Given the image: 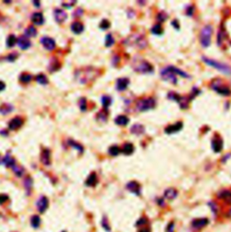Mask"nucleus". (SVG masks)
I'll return each mask as SVG.
<instances>
[{
    "label": "nucleus",
    "instance_id": "nucleus-32",
    "mask_svg": "<svg viewBox=\"0 0 231 232\" xmlns=\"http://www.w3.org/2000/svg\"><path fill=\"white\" fill-rule=\"evenodd\" d=\"M171 67V69L173 70V71L176 74V75H180V76H182V78H185V79H190V76L186 73V72H184L183 71H182V70H180V69H178L176 67L174 66H170Z\"/></svg>",
    "mask_w": 231,
    "mask_h": 232
},
{
    "label": "nucleus",
    "instance_id": "nucleus-2",
    "mask_svg": "<svg viewBox=\"0 0 231 232\" xmlns=\"http://www.w3.org/2000/svg\"><path fill=\"white\" fill-rule=\"evenodd\" d=\"M133 69L135 71L142 74L152 73L154 72V67L151 63L144 60H135L132 64Z\"/></svg>",
    "mask_w": 231,
    "mask_h": 232
},
{
    "label": "nucleus",
    "instance_id": "nucleus-8",
    "mask_svg": "<svg viewBox=\"0 0 231 232\" xmlns=\"http://www.w3.org/2000/svg\"><path fill=\"white\" fill-rule=\"evenodd\" d=\"M211 88L222 96H229L231 94V90L228 87L222 86L220 83H216L214 81L211 83Z\"/></svg>",
    "mask_w": 231,
    "mask_h": 232
},
{
    "label": "nucleus",
    "instance_id": "nucleus-53",
    "mask_svg": "<svg viewBox=\"0 0 231 232\" xmlns=\"http://www.w3.org/2000/svg\"><path fill=\"white\" fill-rule=\"evenodd\" d=\"M5 88H6V84H5V82H3V81L0 80V91L4 90Z\"/></svg>",
    "mask_w": 231,
    "mask_h": 232
},
{
    "label": "nucleus",
    "instance_id": "nucleus-33",
    "mask_svg": "<svg viewBox=\"0 0 231 232\" xmlns=\"http://www.w3.org/2000/svg\"><path fill=\"white\" fill-rule=\"evenodd\" d=\"M25 35L26 36H29V37H35L37 35V31L36 29L34 28V26L33 25H30L29 27H27L25 29Z\"/></svg>",
    "mask_w": 231,
    "mask_h": 232
},
{
    "label": "nucleus",
    "instance_id": "nucleus-13",
    "mask_svg": "<svg viewBox=\"0 0 231 232\" xmlns=\"http://www.w3.org/2000/svg\"><path fill=\"white\" fill-rule=\"evenodd\" d=\"M17 45L22 50H27L31 46V41L26 35H22L19 38H17Z\"/></svg>",
    "mask_w": 231,
    "mask_h": 232
},
{
    "label": "nucleus",
    "instance_id": "nucleus-5",
    "mask_svg": "<svg viewBox=\"0 0 231 232\" xmlns=\"http://www.w3.org/2000/svg\"><path fill=\"white\" fill-rule=\"evenodd\" d=\"M156 106V102L153 98H146L139 100L136 102V109L140 112L154 110Z\"/></svg>",
    "mask_w": 231,
    "mask_h": 232
},
{
    "label": "nucleus",
    "instance_id": "nucleus-9",
    "mask_svg": "<svg viewBox=\"0 0 231 232\" xmlns=\"http://www.w3.org/2000/svg\"><path fill=\"white\" fill-rule=\"evenodd\" d=\"M211 147L215 153H220L223 149V140L219 135H215L211 141Z\"/></svg>",
    "mask_w": 231,
    "mask_h": 232
},
{
    "label": "nucleus",
    "instance_id": "nucleus-12",
    "mask_svg": "<svg viewBox=\"0 0 231 232\" xmlns=\"http://www.w3.org/2000/svg\"><path fill=\"white\" fill-rule=\"evenodd\" d=\"M130 83V80L128 78H119L118 80H117V83H116V88L118 90V91H124L126 90L128 85Z\"/></svg>",
    "mask_w": 231,
    "mask_h": 232
},
{
    "label": "nucleus",
    "instance_id": "nucleus-34",
    "mask_svg": "<svg viewBox=\"0 0 231 232\" xmlns=\"http://www.w3.org/2000/svg\"><path fill=\"white\" fill-rule=\"evenodd\" d=\"M41 218L38 215H33V217L31 218V225L33 228H38L41 225Z\"/></svg>",
    "mask_w": 231,
    "mask_h": 232
},
{
    "label": "nucleus",
    "instance_id": "nucleus-41",
    "mask_svg": "<svg viewBox=\"0 0 231 232\" xmlns=\"http://www.w3.org/2000/svg\"><path fill=\"white\" fill-rule=\"evenodd\" d=\"M79 106L81 111H86L87 110V100L85 98H80L79 100Z\"/></svg>",
    "mask_w": 231,
    "mask_h": 232
},
{
    "label": "nucleus",
    "instance_id": "nucleus-17",
    "mask_svg": "<svg viewBox=\"0 0 231 232\" xmlns=\"http://www.w3.org/2000/svg\"><path fill=\"white\" fill-rule=\"evenodd\" d=\"M41 43L44 45V47L48 51H53L56 46L55 41L50 37H44L41 39Z\"/></svg>",
    "mask_w": 231,
    "mask_h": 232
},
{
    "label": "nucleus",
    "instance_id": "nucleus-22",
    "mask_svg": "<svg viewBox=\"0 0 231 232\" xmlns=\"http://www.w3.org/2000/svg\"><path fill=\"white\" fill-rule=\"evenodd\" d=\"M165 198L166 200H173L176 198L178 196V191H177L175 189L173 188H169L167 190H165Z\"/></svg>",
    "mask_w": 231,
    "mask_h": 232
},
{
    "label": "nucleus",
    "instance_id": "nucleus-45",
    "mask_svg": "<svg viewBox=\"0 0 231 232\" xmlns=\"http://www.w3.org/2000/svg\"><path fill=\"white\" fill-rule=\"evenodd\" d=\"M167 18H168L167 14H165V12H161V13H159L158 15H157V20L159 21V24H160V23L165 22Z\"/></svg>",
    "mask_w": 231,
    "mask_h": 232
},
{
    "label": "nucleus",
    "instance_id": "nucleus-7",
    "mask_svg": "<svg viewBox=\"0 0 231 232\" xmlns=\"http://www.w3.org/2000/svg\"><path fill=\"white\" fill-rule=\"evenodd\" d=\"M161 77L164 80L170 81L173 84H176L177 83L176 74L173 71V70L171 69L170 66L165 67V69H163L161 71Z\"/></svg>",
    "mask_w": 231,
    "mask_h": 232
},
{
    "label": "nucleus",
    "instance_id": "nucleus-20",
    "mask_svg": "<svg viewBox=\"0 0 231 232\" xmlns=\"http://www.w3.org/2000/svg\"><path fill=\"white\" fill-rule=\"evenodd\" d=\"M86 185L88 187H95L98 183V176L96 173H91L85 182Z\"/></svg>",
    "mask_w": 231,
    "mask_h": 232
},
{
    "label": "nucleus",
    "instance_id": "nucleus-56",
    "mask_svg": "<svg viewBox=\"0 0 231 232\" xmlns=\"http://www.w3.org/2000/svg\"><path fill=\"white\" fill-rule=\"evenodd\" d=\"M62 232H65V231H62Z\"/></svg>",
    "mask_w": 231,
    "mask_h": 232
},
{
    "label": "nucleus",
    "instance_id": "nucleus-54",
    "mask_svg": "<svg viewBox=\"0 0 231 232\" xmlns=\"http://www.w3.org/2000/svg\"><path fill=\"white\" fill-rule=\"evenodd\" d=\"M33 3L35 5V6H40V3H39V1H33Z\"/></svg>",
    "mask_w": 231,
    "mask_h": 232
},
{
    "label": "nucleus",
    "instance_id": "nucleus-50",
    "mask_svg": "<svg viewBox=\"0 0 231 232\" xmlns=\"http://www.w3.org/2000/svg\"><path fill=\"white\" fill-rule=\"evenodd\" d=\"M193 12H194V7L192 6H190L186 10V15L188 16H191L193 15Z\"/></svg>",
    "mask_w": 231,
    "mask_h": 232
},
{
    "label": "nucleus",
    "instance_id": "nucleus-28",
    "mask_svg": "<svg viewBox=\"0 0 231 232\" xmlns=\"http://www.w3.org/2000/svg\"><path fill=\"white\" fill-rule=\"evenodd\" d=\"M3 163H4L5 165L6 166V167H8V168H9V167L13 168L14 166L15 165V159L12 157L11 155H8V154L4 157Z\"/></svg>",
    "mask_w": 231,
    "mask_h": 232
},
{
    "label": "nucleus",
    "instance_id": "nucleus-30",
    "mask_svg": "<svg viewBox=\"0 0 231 232\" xmlns=\"http://www.w3.org/2000/svg\"><path fill=\"white\" fill-rule=\"evenodd\" d=\"M35 79H36V81H37L39 84H42V85H46V84H48V82H49L48 78L46 77V75L44 74V73L38 74V75L35 77Z\"/></svg>",
    "mask_w": 231,
    "mask_h": 232
},
{
    "label": "nucleus",
    "instance_id": "nucleus-11",
    "mask_svg": "<svg viewBox=\"0 0 231 232\" xmlns=\"http://www.w3.org/2000/svg\"><path fill=\"white\" fill-rule=\"evenodd\" d=\"M126 189H127L130 192H132V193L137 195V196H139V195L141 194V186H140V184H139L137 182H135V181H131V182H129V183L126 184Z\"/></svg>",
    "mask_w": 231,
    "mask_h": 232
},
{
    "label": "nucleus",
    "instance_id": "nucleus-49",
    "mask_svg": "<svg viewBox=\"0 0 231 232\" xmlns=\"http://www.w3.org/2000/svg\"><path fill=\"white\" fill-rule=\"evenodd\" d=\"M17 56H18V54H17L14 53V54H9V55L7 56V57H6V59H7V61H8V62H14L15 60H16Z\"/></svg>",
    "mask_w": 231,
    "mask_h": 232
},
{
    "label": "nucleus",
    "instance_id": "nucleus-1",
    "mask_svg": "<svg viewBox=\"0 0 231 232\" xmlns=\"http://www.w3.org/2000/svg\"><path fill=\"white\" fill-rule=\"evenodd\" d=\"M98 70L93 67H86L78 70L75 76L80 83H88L98 77Z\"/></svg>",
    "mask_w": 231,
    "mask_h": 232
},
{
    "label": "nucleus",
    "instance_id": "nucleus-43",
    "mask_svg": "<svg viewBox=\"0 0 231 232\" xmlns=\"http://www.w3.org/2000/svg\"><path fill=\"white\" fill-rule=\"evenodd\" d=\"M99 27H100V29H102V30H108L110 27L109 21L107 20V19L102 20L101 23L99 24Z\"/></svg>",
    "mask_w": 231,
    "mask_h": 232
},
{
    "label": "nucleus",
    "instance_id": "nucleus-23",
    "mask_svg": "<svg viewBox=\"0 0 231 232\" xmlns=\"http://www.w3.org/2000/svg\"><path fill=\"white\" fill-rule=\"evenodd\" d=\"M130 131L132 134L134 135H143L145 129H144V127L141 124H135L131 127Z\"/></svg>",
    "mask_w": 231,
    "mask_h": 232
},
{
    "label": "nucleus",
    "instance_id": "nucleus-4",
    "mask_svg": "<svg viewBox=\"0 0 231 232\" xmlns=\"http://www.w3.org/2000/svg\"><path fill=\"white\" fill-rule=\"evenodd\" d=\"M202 61L209 66L213 67L217 70L220 71L221 72L225 73V74H228V75H231V67H229V65L225 64V63H222V62H217L213 59H209V58H207L205 56H203L202 58Z\"/></svg>",
    "mask_w": 231,
    "mask_h": 232
},
{
    "label": "nucleus",
    "instance_id": "nucleus-29",
    "mask_svg": "<svg viewBox=\"0 0 231 232\" xmlns=\"http://www.w3.org/2000/svg\"><path fill=\"white\" fill-rule=\"evenodd\" d=\"M151 33H154L155 35H161L164 33V29L162 27V24H154V26L152 27L151 29Z\"/></svg>",
    "mask_w": 231,
    "mask_h": 232
},
{
    "label": "nucleus",
    "instance_id": "nucleus-46",
    "mask_svg": "<svg viewBox=\"0 0 231 232\" xmlns=\"http://www.w3.org/2000/svg\"><path fill=\"white\" fill-rule=\"evenodd\" d=\"M138 232H151V229L150 227L148 226V223L145 224V225H143L141 227H139V230Z\"/></svg>",
    "mask_w": 231,
    "mask_h": 232
},
{
    "label": "nucleus",
    "instance_id": "nucleus-42",
    "mask_svg": "<svg viewBox=\"0 0 231 232\" xmlns=\"http://www.w3.org/2000/svg\"><path fill=\"white\" fill-rule=\"evenodd\" d=\"M224 37H225V30H221L220 29V31H219V33H218V38H217L219 46L222 45V43L224 41Z\"/></svg>",
    "mask_w": 231,
    "mask_h": 232
},
{
    "label": "nucleus",
    "instance_id": "nucleus-35",
    "mask_svg": "<svg viewBox=\"0 0 231 232\" xmlns=\"http://www.w3.org/2000/svg\"><path fill=\"white\" fill-rule=\"evenodd\" d=\"M32 79H33V76H32L31 74H28V73H23V74H21V76L19 77V80H20L22 83H25V84H27V83H29V82L32 80Z\"/></svg>",
    "mask_w": 231,
    "mask_h": 232
},
{
    "label": "nucleus",
    "instance_id": "nucleus-37",
    "mask_svg": "<svg viewBox=\"0 0 231 232\" xmlns=\"http://www.w3.org/2000/svg\"><path fill=\"white\" fill-rule=\"evenodd\" d=\"M32 186H33V181H32L31 177H27L24 180V188H25L28 194L30 193V191L32 190Z\"/></svg>",
    "mask_w": 231,
    "mask_h": 232
},
{
    "label": "nucleus",
    "instance_id": "nucleus-36",
    "mask_svg": "<svg viewBox=\"0 0 231 232\" xmlns=\"http://www.w3.org/2000/svg\"><path fill=\"white\" fill-rule=\"evenodd\" d=\"M109 153L112 156H117V155H118L121 153V149L118 145H113V146H110L109 147Z\"/></svg>",
    "mask_w": 231,
    "mask_h": 232
},
{
    "label": "nucleus",
    "instance_id": "nucleus-47",
    "mask_svg": "<svg viewBox=\"0 0 231 232\" xmlns=\"http://www.w3.org/2000/svg\"><path fill=\"white\" fill-rule=\"evenodd\" d=\"M8 200H9V197H8L6 194H3V193H1V194H0V205H2V204L6 203Z\"/></svg>",
    "mask_w": 231,
    "mask_h": 232
},
{
    "label": "nucleus",
    "instance_id": "nucleus-44",
    "mask_svg": "<svg viewBox=\"0 0 231 232\" xmlns=\"http://www.w3.org/2000/svg\"><path fill=\"white\" fill-rule=\"evenodd\" d=\"M69 144H71L73 148H76L79 153H82V152H83V146H81L80 144H79L78 143H75V142L72 141V140H69Z\"/></svg>",
    "mask_w": 231,
    "mask_h": 232
},
{
    "label": "nucleus",
    "instance_id": "nucleus-3",
    "mask_svg": "<svg viewBox=\"0 0 231 232\" xmlns=\"http://www.w3.org/2000/svg\"><path fill=\"white\" fill-rule=\"evenodd\" d=\"M212 33H213V27L210 24L205 25L201 29L200 33H199V42H200V44L202 47L207 48L210 45Z\"/></svg>",
    "mask_w": 231,
    "mask_h": 232
},
{
    "label": "nucleus",
    "instance_id": "nucleus-16",
    "mask_svg": "<svg viewBox=\"0 0 231 232\" xmlns=\"http://www.w3.org/2000/svg\"><path fill=\"white\" fill-rule=\"evenodd\" d=\"M24 120L20 117H15L13 119H11L9 123H8V127L10 130H17L18 128H20L22 127Z\"/></svg>",
    "mask_w": 231,
    "mask_h": 232
},
{
    "label": "nucleus",
    "instance_id": "nucleus-14",
    "mask_svg": "<svg viewBox=\"0 0 231 232\" xmlns=\"http://www.w3.org/2000/svg\"><path fill=\"white\" fill-rule=\"evenodd\" d=\"M182 127H183V124H182V122L179 121L175 123V124H173V125H170V126H168L167 127H165V132L166 134H174V133H178L180 130H182Z\"/></svg>",
    "mask_w": 231,
    "mask_h": 232
},
{
    "label": "nucleus",
    "instance_id": "nucleus-51",
    "mask_svg": "<svg viewBox=\"0 0 231 232\" xmlns=\"http://www.w3.org/2000/svg\"><path fill=\"white\" fill-rule=\"evenodd\" d=\"M172 25H173V27H175L176 30H179V29H180V24H179V22H178L177 20H173V21L172 22Z\"/></svg>",
    "mask_w": 231,
    "mask_h": 232
},
{
    "label": "nucleus",
    "instance_id": "nucleus-48",
    "mask_svg": "<svg viewBox=\"0 0 231 232\" xmlns=\"http://www.w3.org/2000/svg\"><path fill=\"white\" fill-rule=\"evenodd\" d=\"M102 226H103V228H104L107 231H109L110 230V225L109 223V221H108V219H107V218H106V222H105L104 220L102 221Z\"/></svg>",
    "mask_w": 231,
    "mask_h": 232
},
{
    "label": "nucleus",
    "instance_id": "nucleus-40",
    "mask_svg": "<svg viewBox=\"0 0 231 232\" xmlns=\"http://www.w3.org/2000/svg\"><path fill=\"white\" fill-rule=\"evenodd\" d=\"M13 171L15 172V174H16V176L18 177H21L24 174V170L23 169L21 166H18V165H15L13 168Z\"/></svg>",
    "mask_w": 231,
    "mask_h": 232
},
{
    "label": "nucleus",
    "instance_id": "nucleus-19",
    "mask_svg": "<svg viewBox=\"0 0 231 232\" xmlns=\"http://www.w3.org/2000/svg\"><path fill=\"white\" fill-rule=\"evenodd\" d=\"M32 22L36 24V25H42L44 23V15L40 12H35L33 13L32 15Z\"/></svg>",
    "mask_w": 231,
    "mask_h": 232
},
{
    "label": "nucleus",
    "instance_id": "nucleus-52",
    "mask_svg": "<svg viewBox=\"0 0 231 232\" xmlns=\"http://www.w3.org/2000/svg\"><path fill=\"white\" fill-rule=\"evenodd\" d=\"M173 228H174V224H173V223H171V224L168 226V228H167V232H173Z\"/></svg>",
    "mask_w": 231,
    "mask_h": 232
},
{
    "label": "nucleus",
    "instance_id": "nucleus-24",
    "mask_svg": "<svg viewBox=\"0 0 231 232\" xmlns=\"http://www.w3.org/2000/svg\"><path fill=\"white\" fill-rule=\"evenodd\" d=\"M134 151H135V147H134V144H131V143H126L123 145L121 149L122 153L126 155H132Z\"/></svg>",
    "mask_w": 231,
    "mask_h": 232
},
{
    "label": "nucleus",
    "instance_id": "nucleus-27",
    "mask_svg": "<svg viewBox=\"0 0 231 232\" xmlns=\"http://www.w3.org/2000/svg\"><path fill=\"white\" fill-rule=\"evenodd\" d=\"M14 107L9 103H4L0 106V113L2 115H7L13 111Z\"/></svg>",
    "mask_w": 231,
    "mask_h": 232
},
{
    "label": "nucleus",
    "instance_id": "nucleus-39",
    "mask_svg": "<svg viewBox=\"0 0 231 232\" xmlns=\"http://www.w3.org/2000/svg\"><path fill=\"white\" fill-rule=\"evenodd\" d=\"M114 43H115V40H114L112 34L108 33L107 36H106V39H105V45L107 47H110V46H112L114 44Z\"/></svg>",
    "mask_w": 231,
    "mask_h": 232
},
{
    "label": "nucleus",
    "instance_id": "nucleus-6",
    "mask_svg": "<svg viewBox=\"0 0 231 232\" xmlns=\"http://www.w3.org/2000/svg\"><path fill=\"white\" fill-rule=\"evenodd\" d=\"M127 44L132 45L135 47H137L139 49H143L146 47L147 45V42L145 40V38L139 35V34H134L132 37H128L127 38Z\"/></svg>",
    "mask_w": 231,
    "mask_h": 232
},
{
    "label": "nucleus",
    "instance_id": "nucleus-15",
    "mask_svg": "<svg viewBox=\"0 0 231 232\" xmlns=\"http://www.w3.org/2000/svg\"><path fill=\"white\" fill-rule=\"evenodd\" d=\"M54 15V19L58 24H62L67 19V13L62 9H55L53 12Z\"/></svg>",
    "mask_w": 231,
    "mask_h": 232
},
{
    "label": "nucleus",
    "instance_id": "nucleus-55",
    "mask_svg": "<svg viewBox=\"0 0 231 232\" xmlns=\"http://www.w3.org/2000/svg\"><path fill=\"white\" fill-rule=\"evenodd\" d=\"M0 164H1V157H0Z\"/></svg>",
    "mask_w": 231,
    "mask_h": 232
},
{
    "label": "nucleus",
    "instance_id": "nucleus-25",
    "mask_svg": "<svg viewBox=\"0 0 231 232\" xmlns=\"http://www.w3.org/2000/svg\"><path fill=\"white\" fill-rule=\"evenodd\" d=\"M71 31L76 34H79L84 31V25L80 22H74L71 24Z\"/></svg>",
    "mask_w": 231,
    "mask_h": 232
},
{
    "label": "nucleus",
    "instance_id": "nucleus-26",
    "mask_svg": "<svg viewBox=\"0 0 231 232\" xmlns=\"http://www.w3.org/2000/svg\"><path fill=\"white\" fill-rule=\"evenodd\" d=\"M115 123L118 126H126L128 123H129V118L126 117V116H124V115H120V116H118L115 119Z\"/></svg>",
    "mask_w": 231,
    "mask_h": 232
},
{
    "label": "nucleus",
    "instance_id": "nucleus-10",
    "mask_svg": "<svg viewBox=\"0 0 231 232\" xmlns=\"http://www.w3.org/2000/svg\"><path fill=\"white\" fill-rule=\"evenodd\" d=\"M48 206H49V200H48L47 197L42 196L38 199L37 203H36V207H37V210L40 213L45 212L46 210L48 209Z\"/></svg>",
    "mask_w": 231,
    "mask_h": 232
},
{
    "label": "nucleus",
    "instance_id": "nucleus-18",
    "mask_svg": "<svg viewBox=\"0 0 231 232\" xmlns=\"http://www.w3.org/2000/svg\"><path fill=\"white\" fill-rule=\"evenodd\" d=\"M41 162L44 165H51V152L49 149H44L41 154Z\"/></svg>",
    "mask_w": 231,
    "mask_h": 232
},
{
    "label": "nucleus",
    "instance_id": "nucleus-31",
    "mask_svg": "<svg viewBox=\"0 0 231 232\" xmlns=\"http://www.w3.org/2000/svg\"><path fill=\"white\" fill-rule=\"evenodd\" d=\"M15 44H17V38L15 37V34H10L8 36V38L6 39V45L8 48H12L14 47Z\"/></svg>",
    "mask_w": 231,
    "mask_h": 232
},
{
    "label": "nucleus",
    "instance_id": "nucleus-21",
    "mask_svg": "<svg viewBox=\"0 0 231 232\" xmlns=\"http://www.w3.org/2000/svg\"><path fill=\"white\" fill-rule=\"evenodd\" d=\"M209 223V221L205 218H200V219H196L192 221V227L194 229H202L204 228L207 224Z\"/></svg>",
    "mask_w": 231,
    "mask_h": 232
},
{
    "label": "nucleus",
    "instance_id": "nucleus-38",
    "mask_svg": "<svg viewBox=\"0 0 231 232\" xmlns=\"http://www.w3.org/2000/svg\"><path fill=\"white\" fill-rule=\"evenodd\" d=\"M101 100H102V105L106 110L112 104V99L110 98L109 96H103Z\"/></svg>",
    "mask_w": 231,
    "mask_h": 232
}]
</instances>
